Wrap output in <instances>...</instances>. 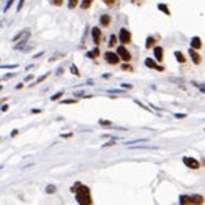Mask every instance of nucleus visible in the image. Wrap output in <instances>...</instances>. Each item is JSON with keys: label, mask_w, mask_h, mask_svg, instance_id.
Masks as SVG:
<instances>
[{"label": "nucleus", "mask_w": 205, "mask_h": 205, "mask_svg": "<svg viewBox=\"0 0 205 205\" xmlns=\"http://www.w3.org/2000/svg\"><path fill=\"white\" fill-rule=\"evenodd\" d=\"M191 197V205H203V196L200 194H193Z\"/></svg>", "instance_id": "nucleus-11"}, {"label": "nucleus", "mask_w": 205, "mask_h": 205, "mask_svg": "<svg viewBox=\"0 0 205 205\" xmlns=\"http://www.w3.org/2000/svg\"><path fill=\"white\" fill-rule=\"evenodd\" d=\"M153 54H155V60L156 62H163V59H164V49L161 46H155V47H153Z\"/></svg>", "instance_id": "nucleus-8"}, {"label": "nucleus", "mask_w": 205, "mask_h": 205, "mask_svg": "<svg viewBox=\"0 0 205 205\" xmlns=\"http://www.w3.org/2000/svg\"><path fill=\"white\" fill-rule=\"evenodd\" d=\"M99 22H101L102 27H107V25L111 24V16H109V14H102L101 19H99Z\"/></svg>", "instance_id": "nucleus-14"}, {"label": "nucleus", "mask_w": 205, "mask_h": 205, "mask_svg": "<svg viewBox=\"0 0 205 205\" xmlns=\"http://www.w3.org/2000/svg\"><path fill=\"white\" fill-rule=\"evenodd\" d=\"M76 5H78V0H69V2H68V7H69V8H74Z\"/></svg>", "instance_id": "nucleus-27"}, {"label": "nucleus", "mask_w": 205, "mask_h": 205, "mask_svg": "<svg viewBox=\"0 0 205 205\" xmlns=\"http://www.w3.org/2000/svg\"><path fill=\"white\" fill-rule=\"evenodd\" d=\"M189 57H191V60H193V63L194 65H199L200 62H202V57H200V54L197 52V50H194V49H189Z\"/></svg>", "instance_id": "nucleus-9"}, {"label": "nucleus", "mask_w": 205, "mask_h": 205, "mask_svg": "<svg viewBox=\"0 0 205 205\" xmlns=\"http://www.w3.org/2000/svg\"><path fill=\"white\" fill-rule=\"evenodd\" d=\"M24 2H25V0H19V3H17V11H19V10L24 7Z\"/></svg>", "instance_id": "nucleus-32"}, {"label": "nucleus", "mask_w": 205, "mask_h": 205, "mask_svg": "<svg viewBox=\"0 0 205 205\" xmlns=\"http://www.w3.org/2000/svg\"><path fill=\"white\" fill-rule=\"evenodd\" d=\"M41 109H32V114H40Z\"/></svg>", "instance_id": "nucleus-39"}, {"label": "nucleus", "mask_w": 205, "mask_h": 205, "mask_svg": "<svg viewBox=\"0 0 205 205\" xmlns=\"http://www.w3.org/2000/svg\"><path fill=\"white\" fill-rule=\"evenodd\" d=\"M200 92H203V93H205V87H200Z\"/></svg>", "instance_id": "nucleus-41"}, {"label": "nucleus", "mask_w": 205, "mask_h": 205, "mask_svg": "<svg viewBox=\"0 0 205 205\" xmlns=\"http://www.w3.org/2000/svg\"><path fill=\"white\" fill-rule=\"evenodd\" d=\"M131 32L128 30V29H120V32H118V41L125 46V44H130L131 43Z\"/></svg>", "instance_id": "nucleus-4"}, {"label": "nucleus", "mask_w": 205, "mask_h": 205, "mask_svg": "<svg viewBox=\"0 0 205 205\" xmlns=\"http://www.w3.org/2000/svg\"><path fill=\"white\" fill-rule=\"evenodd\" d=\"M47 76H49V73H46V74H44V76H41V78H40V79H38V81H36V84H38V82H43V81H44V79H47Z\"/></svg>", "instance_id": "nucleus-31"}, {"label": "nucleus", "mask_w": 205, "mask_h": 205, "mask_svg": "<svg viewBox=\"0 0 205 205\" xmlns=\"http://www.w3.org/2000/svg\"><path fill=\"white\" fill-rule=\"evenodd\" d=\"M92 38H93V43H95L96 46L101 43V30H99L98 27H93V29H92Z\"/></svg>", "instance_id": "nucleus-10"}, {"label": "nucleus", "mask_w": 205, "mask_h": 205, "mask_svg": "<svg viewBox=\"0 0 205 205\" xmlns=\"http://www.w3.org/2000/svg\"><path fill=\"white\" fill-rule=\"evenodd\" d=\"M98 55H99V49L98 47H95V49H92V50H88V52H87L88 59H98Z\"/></svg>", "instance_id": "nucleus-16"}, {"label": "nucleus", "mask_w": 205, "mask_h": 205, "mask_svg": "<svg viewBox=\"0 0 205 205\" xmlns=\"http://www.w3.org/2000/svg\"><path fill=\"white\" fill-rule=\"evenodd\" d=\"M44 193H46V194H55V193H57V186H55V185H47L46 189H44Z\"/></svg>", "instance_id": "nucleus-18"}, {"label": "nucleus", "mask_w": 205, "mask_h": 205, "mask_svg": "<svg viewBox=\"0 0 205 205\" xmlns=\"http://www.w3.org/2000/svg\"><path fill=\"white\" fill-rule=\"evenodd\" d=\"M71 136H73L71 133H65V134H62V137H63V139H68V137H71Z\"/></svg>", "instance_id": "nucleus-35"}, {"label": "nucleus", "mask_w": 205, "mask_h": 205, "mask_svg": "<svg viewBox=\"0 0 205 205\" xmlns=\"http://www.w3.org/2000/svg\"><path fill=\"white\" fill-rule=\"evenodd\" d=\"M102 2H104V3L107 5V7H112V5L115 3V0H102Z\"/></svg>", "instance_id": "nucleus-30"}, {"label": "nucleus", "mask_w": 205, "mask_h": 205, "mask_svg": "<svg viewBox=\"0 0 205 205\" xmlns=\"http://www.w3.org/2000/svg\"><path fill=\"white\" fill-rule=\"evenodd\" d=\"M63 93H65V92H59V93H55V95L50 96V99H52V101H57V99H60V98L63 96Z\"/></svg>", "instance_id": "nucleus-24"}, {"label": "nucleus", "mask_w": 205, "mask_h": 205, "mask_svg": "<svg viewBox=\"0 0 205 205\" xmlns=\"http://www.w3.org/2000/svg\"><path fill=\"white\" fill-rule=\"evenodd\" d=\"M122 69H123V71H131V73L134 71V68H133L130 63H123V65H122Z\"/></svg>", "instance_id": "nucleus-22"}, {"label": "nucleus", "mask_w": 205, "mask_h": 205, "mask_svg": "<svg viewBox=\"0 0 205 205\" xmlns=\"http://www.w3.org/2000/svg\"><path fill=\"white\" fill-rule=\"evenodd\" d=\"M0 68H3V69H14V68H17V65H7V66H0Z\"/></svg>", "instance_id": "nucleus-29"}, {"label": "nucleus", "mask_w": 205, "mask_h": 205, "mask_svg": "<svg viewBox=\"0 0 205 205\" xmlns=\"http://www.w3.org/2000/svg\"><path fill=\"white\" fill-rule=\"evenodd\" d=\"M50 3L55 5V7H60V5L63 3V0H50Z\"/></svg>", "instance_id": "nucleus-25"}, {"label": "nucleus", "mask_w": 205, "mask_h": 205, "mask_svg": "<svg viewBox=\"0 0 205 205\" xmlns=\"http://www.w3.org/2000/svg\"><path fill=\"white\" fill-rule=\"evenodd\" d=\"M74 197H76V202H78V205H93V197H92V191L87 185L81 183L78 186V189H76L74 193Z\"/></svg>", "instance_id": "nucleus-1"}, {"label": "nucleus", "mask_w": 205, "mask_h": 205, "mask_svg": "<svg viewBox=\"0 0 205 205\" xmlns=\"http://www.w3.org/2000/svg\"><path fill=\"white\" fill-rule=\"evenodd\" d=\"M155 46H156V40L153 38V36H148L147 41H145V47H147V49H153Z\"/></svg>", "instance_id": "nucleus-15"}, {"label": "nucleus", "mask_w": 205, "mask_h": 205, "mask_svg": "<svg viewBox=\"0 0 205 205\" xmlns=\"http://www.w3.org/2000/svg\"><path fill=\"white\" fill-rule=\"evenodd\" d=\"M0 90H2V85H0Z\"/></svg>", "instance_id": "nucleus-42"}, {"label": "nucleus", "mask_w": 205, "mask_h": 205, "mask_svg": "<svg viewBox=\"0 0 205 205\" xmlns=\"http://www.w3.org/2000/svg\"><path fill=\"white\" fill-rule=\"evenodd\" d=\"M11 5H13V0H10V2H8V3H7V7H5V10H3V11H8V10H10V7H11Z\"/></svg>", "instance_id": "nucleus-34"}, {"label": "nucleus", "mask_w": 205, "mask_h": 205, "mask_svg": "<svg viewBox=\"0 0 205 205\" xmlns=\"http://www.w3.org/2000/svg\"><path fill=\"white\" fill-rule=\"evenodd\" d=\"M145 66L147 68H150V69H158V71H164V66H161V65H158V62L155 60V59H145Z\"/></svg>", "instance_id": "nucleus-7"}, {"label": "nucleus", "mask_w": 205, "mask_h": 205, "mask_svg": "<svg viewBox=\"0 0 205 205\" xmlns=\"http://www.w3.org/2000/svg\"><path fill=\"white\" fill-rule=\"evenodd\" d=\"M175 59H177L178 63H185L186 62V57L183 55V52H180V50H177V52H175Z\"/></svg>", "instance_id": "nucleus-17"}, {"label": "nucleus", "mask_w": 205, "mask_h": 205, "mask_svg": "<svg viewBox=\"0 0 205 205\" xmlns=\"http://www.w3.org/2000/svg\"><path fill=\"white\" fill-rule=\"evenodd\" d=\"M69 71H71L74 76H81V73H79V69H78V66H76V65H71V66H69Z\"/></svg>", "instance_id": "nucleus-21"}, {"label": "nucleus", "mask_w": 205, "mask_h": 205, "mask_svg": "<svg viewBox=\"0 0 205 205\" xmlns=\"http://www.w3.org/2000/svg\"><path fill=\"white\" fill-rule=\"evenodd\" d=\"M29 38H30V30H22L21 33H17V35L13 38V41L16 43V49H21L25 43L29 41Z\"/></svg>", "instance_id": "nucleus-2"}, {"label": "nucleus", "mask_w": 205, "mask_h": 205, "mask_svg": "<svg viewBox=\"0 0 205 205\" xmlns=\"http://www.w3.org/2000/svg\"><path fill=\"white\" fill-rule=\"evenodd\" d=\"M99 125H102V126H111L112 123H111L109 120H99Z\"/></svg>", "instance_id": "nucleus-26"}, {"label": "nucleus", "mask_w": 205, "mask_h": 205, "mask_svg": "<svg viewBox=\"0 0 205 205\" xmlns=\"http://www.w3.org/2000/svg\"><path fill=\"white\" fill-rule=\"evenodd\" d=\"M117 55H118V57H120V60H123L125 63H128V62L131 60V52H130V50H128L123 44L117 47Z\"/></svg>", "instance_id": "nucleus-3"}, {"label": "nucleus", "mask_w": 205, "mask_h": 205, "mask_svg": "<svg viewBox=\"0 0 205 205\" xmlns=\"http://www.w3.org/2000/svg\"><path fill=\"white\" fill-rule=\"evenodd\" d=\"M76 102V99H65V101H62V104H74Z\"/></svg>", "instance_id": "nucleus-28"}, {"label": "nucleus", "mask_w": 205, "mask_h": 205, "mask_svg": "<svg viewBox=\"0 0 205 205\" xmlns=\"http://www.w3.org/2000/svg\"><path fill=\"white\" fill-rule=\"evenodd\" d=\"M32 79H33V76H32V74H30V76H27V78H25V79H24V81H25V82H30V81H32Z\"/></svg>", "instance_id": "nucleus-36"}, {"label": "nucleus", "mask_w": 205, "mask_h": 205, "mask_svg": "<svg viewBox=\"0 0 205 205\" xmlns=\"http://www.w3.org/2000/svg\"><path fill=\"white\" fill-rule=\"evenodd\" d=\"M104 60L109 63V65H118L120 62V57L117 55V52H112V50H107L104 54Z\"/></svg>", "instance_id": "nucleus-5"}, {"label": "nucleus", "mask_w": 205, "mask_h": 205, "mask_svg": "<svg viewBox=\"0 0 205 205\" xmlns=\"http://www.w3.org/2000/svg\"><path fill=\"white\" fill-rule=\"evenodd\" d=\"M183 164L186 166V167H189V169H199L200 167V163L196 160V158H191V156H183Z\"/></svg>", "instance_id": "nucleus-6"}, {"label": "nucleus", "mask_w": 205, "mask_h": 205, "mask_svg": "<svg viewBox=\"0 0 205 205\" xmlns=\"http://www.w3.org/2000/svg\"><path fill=\"white\" fill-rule=\"evenodd\" d=\"M17 134H19V131H17V130H14V131H13V133H11V137H16V136H17Z\"/></svg>", "instance_id": "nucleus-37"}, {"label": "nucleus", "mask_w": 205, "mask_h": 205, "mask_svg": "<svg viewBox=\"0 0 205 205\" xmlns=\"http://www.w3.org/2000/svg\"><path fill=\"white\" fill-rule=\"evenodd\" d=\"M200 47H202V41H200V38H199V36H194V38L191 40V49L199 50Z\"/></svg>", "instance_id": "nucleus-12"}, {"label": "nucleus", "mask_w": 205, "mask_h": 205, "mask_svg": "<svg viewBox=\"0 0 205 205\" xmlns=\"http://www.w3.org/2000/svg\"><path fill=\"white\" fill-rule=\"evenodd\" d=\"M93 3V0H82V3H81V8L82 10H87V8H90V5Z\"/></svg>", "instance_id": "nucleus-20"}, {"label": "nucleus", "mask_w": 205, "mask_h": 205, "mask_svg": "<svg viewBox=\"0 0 205 205\" xmlns=\"http://www.w3.org/2000/svg\"><path fill=\"white\" fill-rule=\"evenodd\" d=\"M117 44V36L115 35H111V38H109V47H114Z\"/></svg>", "instance_id": "nucleus-23"}, {"label": "nucleus", "mask_w": 205, "mask_h": 205, "mask_svg": "<svg viewBox=\"0 0 205 205\" xmlns=\"http://www.w3.org/2000/svg\"><path fill=\"white\" fill-rule=\"evenodd\" d=\"M178 203L180 205H191V197L188 194H182L178 197Z\"/></svg>", "instance_id": "nucleus-13"}, {"label": "nucleus", "mask_w": 205, "mask_h": 205, "mask_svg": "<svg viewBox=\"0 0 205 205\" xmlns=\"http://www.w3.org/2000/svg\"><path fill=\"white\" fill-rule=\"evenodd\" d=\"M123 88H133V85H130V84H123Z\"/></svg>", "instance_id": "nucleus-40"}, {"label": "nucleus", "mask_w": 205, "mask_h": 205, "mask_svg": "<svg viewBox=\"0 0 205 205\" xmlns=\"http://www.w3.org/2000/svg\"><path fill=\"white\" fill-rule=\"evenodd\" d=\"M174 117H175V118H185V117H186V114H175Z\"/></svg>", "instance_id": "nucleus-33"}, {"label": "nucleus", "mask_w": 205, "mask_h": 205, "mask_svg": "<svg viewBox=\"0 0 205 205\" xmlns=\"http://www.w3.org/2000/svg\"><path fill=\"white\" fill-rule=\"evenodd\" d=\"M8 109H10V106H7V104H5V106H2V111H3V112H7Z\"/></svg>", "instance_id": "nucleus-38"}, {"label": "nucleus", "mask_w": 205, "mask_h": 205, "mask_svg": "<svg viewBox=\"0 0 205 205\" xmlns=\"http://www.w3.org/2000/svg\"><path fill=\"white\" fill-rule=\"evenodd\" d=\"M158 10H160V11H163L166 16H170V11H169V8H167L164 3H158Z\"/></svg>", "instance_id": "nucleus-19"}]
</instances>
